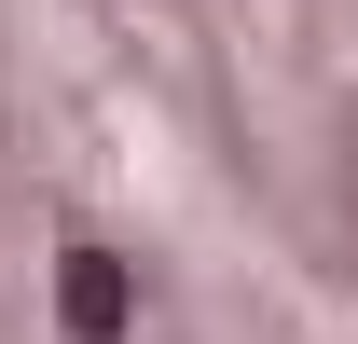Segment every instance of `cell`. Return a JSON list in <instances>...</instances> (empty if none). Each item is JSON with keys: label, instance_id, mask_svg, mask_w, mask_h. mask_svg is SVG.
I'll list each match as a JSON object with an SVG mask.
<instances>
[{"label": "cell", "instance_id": "cell-1", "mask_svg": "<svg viewBox=\"0 0 358 344\" xmlns=\"http://www.w3.org/2000/svg\"><path fill=\"white\" fill-rule=\"evenodd\" d=\"M110 317H124V275H110V261H69V331H110Z\"/></svg>", "mask_w": 358, "mask_h": 344}]
</instances>
